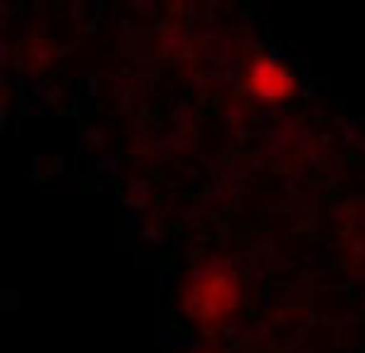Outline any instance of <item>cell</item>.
<instances>
[{"mask_svg": "<svg viewBox=\"0 0 365 353\" xmlns=\"http://www.w3.org/2000/svg\"><path fill=\"white\" fill-rule=\"evenodd\" d=\"M234 302H237V283H234L225 270L199 273V277L189 283V292H186L189 315L202 324L221 322V318L234 309Z\"/></svg>", "mask_w": 365, "mask_h": 353, "instance_id": "6da1fadb", "label": "cell"}, {"mask_svg": "<svg viewBox=\"0 0 365 353\" xmlns=\"http://www.w3.org/2000/svg\"><path fill=\"white\" fill-rule=\"evenodd\" d=\"M247 90H250L253 96H259V100H266V103H276V100H282V96H289L292 90H295V77H292V71L285 68L282 61L263 55L250 64Z\"/></svg>", "mask_w": 365, "mask_h": 353, "instance_id": "7a4b0ae2", "label": "cell"}]
</instances>
